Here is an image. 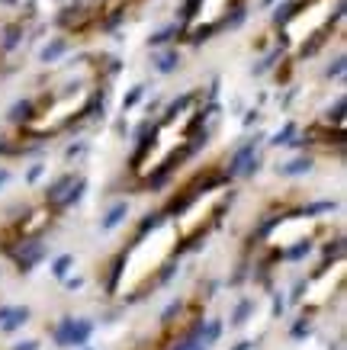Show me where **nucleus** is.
<instances>
[{
	"instance_id": "f257e3e1",
	"label": "nucleus",
	"mask_w": 347,
	"mask_h": 350,
	"mask_svg": "<svg viewBox=\"0 0 347 350\" xmlns=\"http://www.w3.org/2000/svg\"><path fill=\"white\" fill-rule=\"evenodd\" d=\"M103 80L106 74L100 58H77L55 71L16 122L19 138H52L87 119L103 93Z\"/></svg>"
},
{
	"instance_id": "f03ea898",
	"label": "nucleus",
	"mask_w": 347,
	"mask_h": 350,
	"mask_svg": "<svg viewBox=\"0 0 347 350\" xmlns=\"http://www.w3.org/2000/svg\"><path fill=\"white\" fill-rule=\"evenodd\" d=\"M206 93L193 90L180 103H174L167 116L148 132V138L138 145L135 158L129 164V174L138 190L164 183L193 154V148L202 138V126H206Z\"/></svg>"
},
{
	"instance_id": "7ed1b4c3",
	"label": "nucleus",
	"mask_w": 347,
	"mask_h": 350,
	"mask_svg": "<svg viewBox=\"0 0 347 350\" xmlns=\"http://www.w3.org/2000/svg\"><path fill=\"white\" fill-rule=\"evenodd\" d=\"M183 251L187 248L180 235H177L171 212L161 209L158 215H148L138 225V232L129 238V244L123 248V257H119L113 270L110 289L126 299H141L148 289L167 283V276L174 273Z\"/></svg>"
},
{
	"instance_id": "20e7f679",
	"label": "nucleus",
	"mask_w": 347,
	"mask_h": 350,
	"mask_svg": "<svg viewBox=\"0 0 347 350\" xmlns=\"http://www.w3.org/2000/svg\"><path fill=\"white\" fill-rule=\"evenodd\" d=\"M344 0H296L277 19V45L286 65H296L302 58L315 55L331 39V32L341 26Z\"/></svg>"
},
{
	"instance_id": "39448f33",
	"label": "nucleus",
	"mask_w": 347,
	"mask_h": 350,
	"mask_svg": "<svg viewBox=\"0 0 347 350\" xmlns=\"http://www.w3.org/2000/svg\"><path fill=\"white\" fill-rule=\"evenodd\" d=\"M248 0H190L187 4V16L180 26V42L183 45H196L212 39L215 32H222L225 26L241 16Z\"/></svg>"
},
{
	"instance_id": "423d86ee",
	"label": "nucleus",
	"mask_w": 347,
	"mask_h": 350,
	"mask_svg": "<svg viewBox=\"0 0 347 350\" xmlns=\"http://www.w3.org/2000/svg\"><path fill=\"white\" fill-rule=\"evenodd\" d=\"M148 0H87L84 7H77V13L65 16V26L77 35H87V32H103V29H113L119 23L132 19Z\"/></svg>"
}]
</instances>
